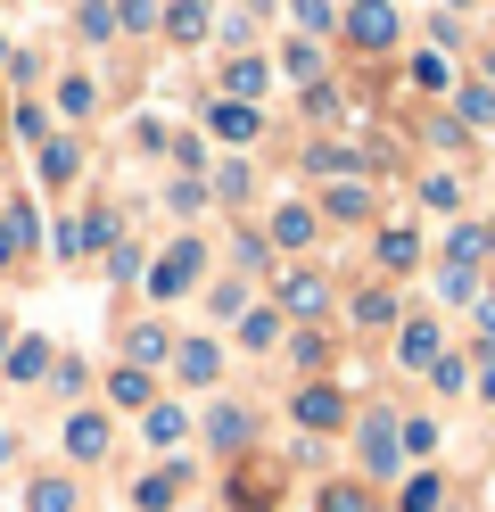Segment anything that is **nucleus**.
Segmentation results:
<instances>
[{"instance_id":"obj_23","label":"nucleus","mask_w":495,"mask_h":512,"mask_svg":"<svg viewBox=\"0 0 495 512\" xmlns=\"http://www.w3.org/2000/svg\"><path fill=\"white\" fill-rule=\"evenodd\" d=\"M165 25H174L182 42H198V34H207V9H174V17H165Z\"/></svg>"},{"instance_id":"obj_18","label":"nucleus","mask_w":495,"mask_h":512,"mask_svg":"<svg viewBox=\"0 0 495 512\" xmlns=\"http://www.w3.org/2000/svg\"><path fill=\"white\" fill-rule=\"evenodd\" d=\"M413 248H421L413 232H380V265H413Z\"/></svg>"},{"instance_id":"obj_26","label":"nucleus","mask_w":495,"mask_h":512,"mask_svg":"<svg viewBox=\"0 0 495 512\" xmlns=\"http://www.w3.org/2000/svg\"><path fill=\"white\" fill-rule=\"evenodd\" d=\"M462 116H471V124H495V91H462Z\"/></svg>"},{"instance_id":"obj_19","label":"nucleus","mask_w":495,"mask_h":512,"mask_svg":"<svg viewBox=\"0 0 495 512\" xmlns=\"http://www.w3.org/2000/svg\"><path fill=\"white\" fill-rule=\"evenodd\" d=\"M388 314H396L388 290H363V298H355V323H388Z\"/></svg>"},{"instance_id":"obj_6","label":"nucleus","mask_w":495,"mask_h":512,"mask_svg":"<svg viewBox=\"0 0 495 512\" xmlns=\"http://www.w3.org/2000/svg\"><path fill=\"white\" fill-rule=\"evenodd\" d=\"M215 133H223V141H256V108H248V100H223V108H215Z\"/></svg>"},{"instance_id":"obj_16","label":"nucleus","mask_w":495,"mask_h":512,"mask_svg":"<svg viewBox=\"0 0 495 512\" xmlns=\"http://www.w3.org/2000/svg\"><path fill=\"white\" fill-rule=\"evenodd\" d=\"M174 496H182V471H157L149 488H141V504H149V512H165V504H174Z\"/></svg>"},{"instance_id":"obj_11","label":"nucleus","mask_w":495,"mask_h":512,"mask_svg":"<svg viewBox=\"0 0 495 512\" xmlns=\"http://www.w3.org/2000/svg\"><path fill=\"white\" fill-rule=\"evenodd\" d=\"M248 430H256V422H248L240 405H223V413H215V446H248Z\"/></svg>"},{"instance_id":"obj_1","label":"nucleus","mask_w":495,"mask_h":512,"mask_svg":"<svg viewBox=\"0 0 495 512\" xmlns=\"http://www.w3.org/2000/svg\"><path fill=\"white\" fill-rule=\"evenodd\" d=\"M66 455L99 463V455H108V422H99V413H75V422H66Z\"/></svg>"},{"instance_id":"obj_5","label":"nucleus","mask_w":495,"mask_h":512,"mask_svg":"<svg viewBox=\"0 0 495 512\" xmlns=\"http://www.w3.org/2000/svg\"><path fill=\"white\" fill-rule=\"evenodd\" d=\"M25 512H75V479H33Z\"/></svg>"},{"instance_id":"obj_7","label":"nucleus","mask_w":495,"mask_h":512,"mask_svg":"<svg viewBox=\"0 0 495 512\" xmlns=\"http://www.w3.org/2000/svg\"><path fill=\"white\" fill-rule=\"evenodd\" d=\"M297 422H306V430H330V422H339V397H330V389H306V397H297Z\"/></svg>"},{"instance_id":"obj_10","label":"nucleus","mask_w":495,"mask_h":512,"mask_svg":"<svg viewBox=\"0 0 495 512\" xmlns=\"http://www.w3.org/2000/svg\"><path fill=\"white\" fill-rule=\"evenodd\" d=\"M405 364H429V372H438V331H429V323L405 331Z\"/></svg>"},{"instance_id":"obj_30","label":"nucleus","mask_w":495,"mask_h":512,"mask_svg":"<svg viewBox=\"0 0 495 512\" xmlns=\"http://www.w3.org/2000/svg\"><path fill=\"white\" fill-rule=\"evenodd\" d=\"M487 397H495V372H487Z\"/></svg>"},{"instance_id":"obj_4","label":"nucleus","mask_w":495,"mask_h":512,"mask_svg":"<svg viewBox=\"0 0 495 512\" xmlns=\"http://www.w3.org/2000/svg\"><path fill=\"white\" fill-rule=\"evenodd\" d=\"M396 455H405V438H396L388 422H372V430H363V463H372V471H396Z\"/></svg>"},{"instance_id":"obj_22","label":"nucleus","mask_w":495,"mask_h":512,"mask_svg":"<svg viewBox=\"0 0 495 512\" xmlns=\"http://www.w3.org/2000/svg\"><path fill=\"white\" fill-rule=\"evenodd\" d=\"M58 100H66V116H83V108H91V83H83V75H66V83H58Z\"/></svg>"},{"instance_id":"obj_21","label":"nucleus","mask_w":495,"mask_h":512,"mask_svg":"<svg viewBox=\"0 0 495 512\" xmlns=\"http://www.w3.org/2000/svg\"><path fill=\"white\" fill-rule=\"evenodd\" d=\"M124 347H132V356H141V364H157V356H165V331H149V323H141V331H132Z\"/></svg>"},{"instance_id":"obj_15","label":"nucleus","mask_w":495,"mask_h":512,"mask_svg":"<svg viewBox=\"0 0 495 512\" xmlns=\"http://www.w3.org/2000/svg\"><path fill=\"white\" fill-rule=\"evenodd\" d=\"M182 380H215V347H207V339L182 347Z\"/></svg>"},{"instance_id":"obj_31","label":"nucleus","mask_w":495,"mask_h":512,"mask_svg":"<svg viewBox=\"0 0 495 512\" xmlns=\"http://www.w3.org/2000/svg\"><path fill=\"white\" fill-rule=\"evenodd\" d=\"M0 347H9V331H0Z\"/></svg>"},{"instance_id":"obj_29","label":"nucleus","mask_w":495,"mask_h":512,"mask_svg":"<svg viewBox=\"0 0 495 512\" xmlns=\"http://www.w3.org/2000/svg\"><path fill=\"white\" fill-rule=\"evenodd\" d=\"M0 58H9V34H0Z\"/></svg>"},{"instance_id":"obj_2","label":"nucleus","mask_w":495,"mask_h":512,"mask_svg":"<svg viewBox=\"0 0 495 512\" xmlns=\"http://www.w3.org/2000/svg\"><path fill=\"white\" fill-rule=\"evenodd\" d=\"M347 34H355L363 50H388V42H396V9H347Z\"/></svg>"},{"instance_id":"obj_9","label":"nucleus","mask_w":495,"mask_h":512,"mask_svg":"<svg viewBox=\"0 0 495 512\" xmlns=\"http://www.w3.org/2000/svg\"><path fill=\"white\" fill-rule=\"evenodd\" d=\"M190 273H198V248L182 240V248H174V265H165V273H157V298H174V290H182V281H190Z\"/></svg>"},{"instance_id":"obj_3","label":"nucleus","mask_w":495,"mask_h":512,"mask_svg":"<svg viewBox=\"0 0 495 512\" xmlns=\"http://www.w3.org/2000/svg\"><path fill=\"white\" fill-rule=\"evenodd\" d=\"M281 306L297 314V323H314V314H322L330 298H322V281H314V273H289V281H281Z\"/></svg>"},{"instance_id":"obj_12","label":"nucleus","mask_w":495,"mask_h":512,"mask_svg":"<svg viewBox=\"0 0 495 512\" xmlns=\"http://www.w3.org/2000/svg\"><path fill=\"white\" fill-rule=\"evenodd\" d=\"M42 182H75V149L66 141H42Z\"/></svg>"},{"instance_id":"obj_28","label":"nucleus","mask_w":495,"mask_h":512,"mask_svg":"<svg viewBox=\"0 0 495 512\" xmlns=\"http://www.w3.org/2000/svg\"><path fill=\"white\" fill-rule=\"evenodd\" d=\"M0 256H9V223H0Z\"/></svg>"},{"instance_id":"obj_17","label":"nucleus","mask_w":495,"mask_h":512,"mask_svg":"<svg viewBox=\"0 0 495 512\" xmlns=\"http://www.w3.org/2000/svg\"><path fill=\"white\" fill-rule=\"evenodd\" d=\"M108 397H116V405H149V380H141V372H116Z\"/></svg>"},{"instance_id":"obj_13","label":"nucleus","mask_w":495,"mask_h":512,"mask_svg":"<svg viewBox=\"0 0 495 512\" xmlns=\"http://www.w3.org/2000/svg\"><path fill=\"white\" fill-rule=\"evenodd\" d=\"M248 91H264V58H231V100H248Z\"/></svg>"},{"instance_id":"obj_14","label":"nucleus","mask_w":495,"mask_h":512,"mask_svg":"<svg viewBox=\"0 0 495 512\" xmlns=\"http://www.w3.org/2000/svg\"><path fill=\"white\" fill-rule=\"evenodd\" d=\"M42 372H50V347H42V339H25V347H17V372H9V380H42Z\"/></svg>"},{"instance_id":"obj_27","label":"nucleus","mask_w":495,"mask_h":512,"mask_svg":"<svg viewBox=\"0 0 495 512\" xmlns=\"http://www.w3.org/2000/svg\"><path fill=\"white\" fill-rule=\"evenodd\" d=\"M9 455H17V438H9V430H0V463H9Z\"/></svg>"},{"instance_id":"obj_25","label":"nucleus","mask_w":495,"mask_h":512,"mask_svg":"<svg viewBox=\"0 0 495 512\" xmlns=\"http://www.w3.org/2000/svg\"><path fill=\"white\" fill-rule=\"evenodd\" d=\"M405 512H438V479H413V488H405Z\"/></svg>"},{"instance_id":"obj_24","label":"nucleus","mask_w":495,"mask_h":512,"mask_svg":"<svg viewBox=\"0 0 495 512\" xmlns=\"http://www.w3.org/2000/svg\"><path fill=\"white\" fill-rule=\"evenodd\" d=\"M240 331H248V347H273V339H281V323H273V314H248Z\"/></svg>"},{"instance_id":"obj_8","label":"nucleus","mask_w":495,"mask_h":512,"mask_svg":"<svg viewBox=\"0 0 495 512\" xmlns=\"http://www.w3.org/2000/svg\"><path fill=\"white\" fill-rule=\"evenodd\" d=\"M273 232H281V248H306V240H314V215H306V207H281Z\"/></svg>"},{"instance_id":"obj_20","label":"nucleus","mask_w":495,"mask_h":512,"mask_svg":"<svg viewBox=\"0 0 495 512\" xmlns=\"http://www.w3.org/2000/svg\"><path fill=\"white\" fill-rule=\"evenodd\" d=\"M149 438H157V446H174V438H182V413H174V405H157V413H149Z\"/></svg>"}]
</instances>
